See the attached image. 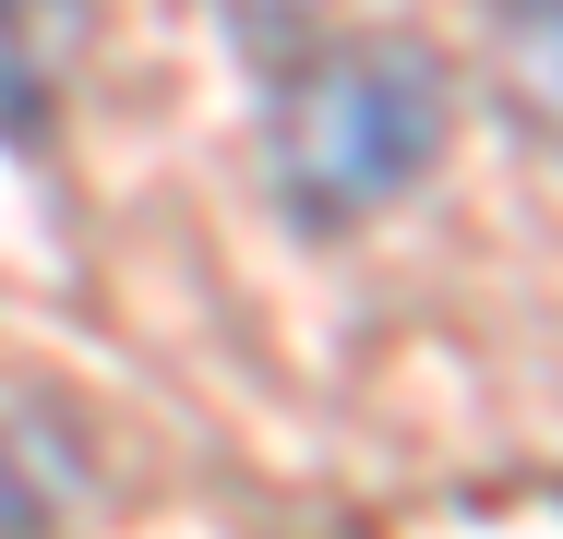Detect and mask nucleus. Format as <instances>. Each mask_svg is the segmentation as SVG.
I'll list each match as a JSON object with an SVG mask.
<instances>
[{"label": "nucleus", "mask_w": 563, "mask_h": 539, "mask_svg": "<svg viewBox=\"0 0 563 539\" xmlns=\"http://www.w3.org/2000/svg\"><path fill=\"white\" fill-rule=\"evenodd\" d=\"M264 156L312 228H360V216L408 205L444 156V61L420 36H324L312 61L276 73Z\"/></svg>", "instance_id": "nucleus-1"}, {"label": "nucleus", "mask_w": 563, "mask_h": 539, "mask_svg": "<svg viewBox=\"0 0 563 539\" xmlns=\"http://www.w3.org/2000/svg\"><path fill=\"white\" fill-rule=\"evenodd\" d=\"M60 24H73V0H0V120L24 132L36 120V73H48V48H60Z\"/></svg>", "instance_id": "nucleus-3"}, {"label": "nucleus", "mask_w": 563, "mask_h": 539, "mask_svg": "<svg viewBox=\"0 0 563 539\" xmlns=\"http://www.w3.org/2000/svg\"><path fill=\"white\" fill-rule=\"evenodd\" d=\"M504 73H516V108L563 132V0H516L504 12Z\"/></svg>", "instance_id": "nucleus-2"}]
</instances>
